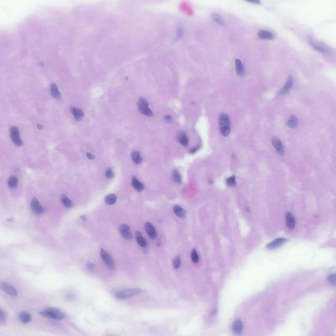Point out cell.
Returning a JSON list of instances; mask_svg holds the SVG:
<instances>
[{
  "mask_svg": "<svg viewBox=\"0 0 336 336\" xmlns=\"http://www.w3.org/2000/svg\"><path fill=\"white\" fill-rule=\"evenodd\" d=\"M219 129L223 135L226 137L229 134L230 130V123L229 117L224 113L220 114L219 117Z\"/></svg>",
  "mask_w": 336,
  "mask_h": 336,
  "instance_id": "obj_1",
  "label": "cell"
},
{
  "mask_svg": "<svg viewBox=\"0 0 336 336\" xmlns=\"http://www.w3.org/2000/svg\"><path fill=\"white\" fill-rule=\"evenodd\" d=\"M40 314L44 317L58 320H61L65 317V315L62 311L53 307L47 308L45 311L40 312Z\"/></svg>",
  "mask_w": 336,
  "mask_h": 336,
  "instance_id": "obj_2",
  "label": "cell"
},
{
  "mask_svg": "<svg viewBox=\"0 0 336 336\" xmlns=\"http://www.w3.org/2000/svg\"><path fill=\"white\" fill-rule=\"evenodd\" d=\"M138 111L143 115L148 117H153V114L149 107V103L145 98L140 97L137 102Z\"/></svg>",
  "mask_w": 336,
  "mask_h": 336,
  "instance_id": "obj_3",
  "label": "cell"
},
{
  "mask_svg": "<svg viewBox=\"0 0 336 336\" xmlns=\"http://www.w3.org/2000/svg\"><path fill=\"white\" fill-rule=\"evenodd\" d=\"M141 290L139 288L123 290L116 293V297L117 299L124 300L130 298L140 293Z\"/></svg>",
  "mask_w": 336,
  "mask_h": 336,
  "instance_id": "obj_4",
  "label": "cell"
},
{
  "mask_svg": "<svg viewBox=\"0 0 336 336\" xmlns=\"http://www.w3.org/2000/svg\"><path fill=\"white\" fill-rule=\"evenodd\" d=\"M10 135L13 142L17 146L20 147L23 145V141L20 137L19 131L18 128L14 126L10 128Z\"/></svg>",
  "mask_w": 336,
  "mask_h": 336,
  "instance_id": "obj_5",
  "label": "cell"
},
{
  "mask_svg": "<svg viewBox=\"0 0 336 336\" xmlns=\"http://www.w3.org/2000/svg\"><path fill=\"white\" fill-rule=\"evenodd\" d=\"M100 255L104 262L109 268L112 271L115 269V266L111 256L109 253L104 249L101 248L100 251Z\"/></svg>",
  "mask_w": 336,
  "mask_h": 336,
  "instance_id": "obj_6",
  "label": "cell"
},
{
  "mask_svg": "<svg viewBox=\"0 0 336 336\" xmlns=\"http://www.w3.org/2000/svg\"><path fill=\"white\" fill-rule=\"evenodd\" d=\"M0 288L10 296H16L18 295V292L15 288L5 282H1Z\"/></svg>",
  "mask_w": 336,
  "mask_h": 336,
  "instance_id": "obj_7",
  "label": "cell"
},
{
  "mask_svg": "<svg viewBox=\"0 0 336 336\" xmlns=\"http://www.w3.org/2000/svg\"><path fill=\"white\" fill-rule=\"evenodd\" d=\"M31 207L33 212L36 214H42L45 212L44 208L36 197H34L31 201Z\"/></svg>",
  "mask_w": 336,
  "mask_h": 336,
  "instance_id": "obj_8",
  "label": "cell"
},
{
  "mask_svg": "<svg viewBox=\"0 0 336 336\" xmlns=\"http://www.w3.org/2000/svg\"><path fill=\"white\" fill-rule=\"evenodd\" d=\"M287 241V239L279 238L275 239L266 245V248L270 250H274L279 247Z\"/></svg>",
  "mask_w": 336,
  "mask_h": 336,
  "instance_id": "obj_9",
  "label": "cell"
},
{
  "mask_svg": "<svg viewBox=\"0 0 336 336\" xmlns=\"http://www.w3.org/2000/svg\"><path fill=\"white\" fill-rule=\"evenodd\" d=\"M119 230L122 236L127 240H130L132 238L130 228L128 225L123 224L120 225Z\"/></svg>",
  "mask_w": 336,
  "mask_h": 336,
  "instance_id": "obj_10",
  "label": "cell"
},
{
  "mask_svg": "<svg viewBox=\"0 0 336 336\" xmlns=\"http://www.w3.org/2000/svg\"><path fill=\"white\" fill-rule=\"evenodd\" d=\"M272 142L277 152L280 155L283 156L284 155L285 151L283 145L281 141L278 137H273L272 138Z\"/></svg>",
  "mask_w": 336,
  "mask_h": 336,
  "instance_id": "obj_11",
  "label": "cell"
},
{
  "mask_svg": "<svg viewBox=\"0 0 336 336\" xmlns=\"http://www.w3.org/2000/svg\"><path fill=\"white\" fill-rule=\"evenodd\" d=\"M144 228L149 237L152 240L156 238L157 233L153 225L150 222H147L144 224Z\"/></svg>",
  "mask_w": 336,
  "mask_h": 336,
  "instance_id": "obj_12",
  "label": "cell"
},
{
  "mask_svg": "<svg viewBox=\"0 0 336 336\" xmlns=\"http://www.w3.org/2000/svg\"><path fill=\"white\" fill-rule=\"evenodd\" d=\"M285 218L286 224L287 227L290 231H293L295 228L296 224L295 218L292 214L289 212L286 213Z\"/></svg>",
  "mask_w": 336,
  "mask_h": 336,
  "instance_id": "obj_13",
  "label": "cell"
},
{
  "mask_svg": "<svg viewBox=\"0 0 336 336\" xmlns=\"http://www.w3.org/2000/svg\"><path fill=\"white\" fill-rule=\"evenodd\" d=\"M293 78L291 76H289L288 79L286 84L279 92V94L281 96L286 95L288 93L293 87Z\"/></svg>",
  "mask_w": 336,
  "mask_h": 336,
  "instance_id": "obj_14",
  "label": "cell"
},
{
  "mask_svg": "<svg viewBox=\"0 0 336 336\" xmlns=\"http://www.w3.org/2000/svg\"><path fill=\"white\" fill-rule=\"evenodd\" d=\"M71 112L73 115L75 120L77 122H80L85 116V113L81 109L73 106L70 109Z\"/></svg>",
  "mask_w": 336,
  "mask_h": 336,
  "instance_id": "obj_15",
  "label": "cell"
},
{
  "mask_svg": "<svg viewBox=\"0 0 336 336\" xmlns=\"http://www.w3.org/2000/svg\"><path fill=\"white\" fill-rule=\"evenodd\" d=\"M243 328V324L239 319H237L233 322L232 329L235 333L238 334L241 333Z\"/></svg>",
  "mask_w": 336,
  "mask_h": 336,
  "instance_id": "obj_16",
  "label": "cell"
},
{
  "mask_svg": "<svg viewBox=\"0 0 336 336\" xmlns=\"http://www.w3.org/2000/svg\"><path fill=\"white\" fill-rule=\"evenodd\" d=\"M257 35L260 39L266 40H272L274 39L275 37L272 33L266 30L259 31Z\"/></svg>",
  "mask_w": 336,
  "mask_h": 336,
  "instance_id": "obj_17",
  "label": "cell"
},
{
  "mask_svg": "<svg viewBox=\"0 0 336 336\" xmlns=\"http://www.w3.org/2000/svg\"><path fill=\"white\" fill-rule=\"evenodd\" d=\"M235 62L237 74L239 77H243L245 74V69L243 64L238 58L236 59Z\"/></svg>",
  "mask_w": 336,
  "mask_h": 336,
  "instance_id": "obj_18",
  "label": "cell"
},
{
  "mask_svg": "<svg viewBox=\"0 0 336 336\" xmlns=\"http://www.w3.org/2000/svg\"><path fill=\"white\" fill-rule=\"evenodd\" d=\"M177 140L179 143L185 147L188 146L189 141L188 137L186 134L183 132H180L177 135Z\"/></svg>",
  "mask_w": 336,
  "mask_h": 336,
  "instance_id": "obj_19",
  "label": "cell"
},
{
  "mask_svg": "<svg viewBox=\"0 0 336 336\" xmlns=\"http://www.w3.org/2000/svg\"><path fill=\"white\" fill-rule=\"evenodd\" d=\"M135 238L138 243L142 247L145 248L147 245V242L143 236L141 232L137 231L135 234Z\"/></svg>",
  "mask_w": 336,
  "mask_h": 336,
  "instance_id": "obj_20",
  "label": "cell"
},
{
  "mask_svg": "<svg viewBox=\"0 0 336 336\" xmlns=\"http://www.w3.org/2000/svg\"><path fill=\"white\" fill-rule=\"evenodd\" d=\"M50 90L51 95L54 99H58L60 98L61 93L56 84L52 83L51 84Z\"/></svg>",
  "mask_w": 336,
  "mask_h": 336,
  "instance_id": "obj_21",
  "label": "cell"
},
{
  "mask_svg": "<svg viewBox=\"0 0 336 336\" xmlns=\"http://www.w3.org/2000/svg\"><path fill=\"white\" fill-rule=\"evenodd\" d=\"M19 319L22 323L26 324L29 323L31 320L30 314L26 311H22L19 315Z\"/></svg>",
  "mask_w": 336,
  "mask_h": 336,
  "instance_id": "obj_22",
  "label": "cell"
},
{
  "mask_svg": "<svg viewBox=\"0 0 336 336\" xmlns=\"http://www.w3.org/2000/svg\"><path fill=\"white\" fill-rule=\"evenodd\" d=\"M132 185L138 192L143 191L144 189V186L142 183L138 180L136 177H133L132 180Z\"/></svg>",
  "mask_w": 336,
  "mask_h": 336,
  "instance_id": "obj_23",
  "label": "cell"
},
{
  "mask_svg": "<svg viewBox=\"0 0 336 336\" xmlns=\"http://www.w3.org/2000/svg\"><path fill=\"white\" fill-rule=\"evenodd\" d=\"M174 211L176 215L180 218H183L185 217L186 211L180 206H175L174 208Z\"/></svg>",
  "mask_w": 336,
  "mask_h": 336,
  "instance_id": "obj_24",
  "label": "cell"
},
{
  "mask_svg": "<svg viewBox=\"0 0 336 336\" xmlns=\"http://www.w3.org/2000/svg\"><path fill=\"white\" fill-rule=\"evenodd\" d=\"M298 124L297 117L294 115L291 116L287 121V124L288 126L292 129H294L296 128Z\"/></svg>",
  "mask_w": 336,
  "mask_h": 336,
  "instance_id": "obj_25",
  "label": "cell"
},
{
  "mask_svg": "<svg viewBox=\"0 0 336 336\" xmlns=\"http://www.w3.org/2000/svg\"><path fill=\"white\" fill-rule=\"evenodd\" d=\"M308 41L310 44L311 46L315 50L320 52L322 53H326L327 52V50L325 48L323 47H320V46H317L316 44H315L312 39L311 37H309L308 38Z\"/></svg>",
  "mask_w": 336,
  "mask_h": 336,
  "instance_id": "obj_26",
  "label": "cell"
},
{
  "mask_svg": "<svg viewBox=\"0 0 336 336\" xmlns=\"http://www.w3.org/2000/svg\"><path fill=\"white\" fill-rule=\"evenodd\" d=\"M61 202L66 207L67 209H70L73 206V204L72 201L64 195H62L61 196Z\"/></svg>",
  "mask_w": 336,
  "mask_h": 336,
  "instance_id": "obj_27",
  "label": "cell"
},
{
  "mask_svg": "<svg viewBox=\"0 0 336 336\" xmlns=\"http://www.w3.org/2000/svg\"><path fill=\"white\" fill-rule=\"evenodd\" d=\"M18 179L16 177L12 175L10 177L8 180V185L10 188L15 189L18 185Z\"/></svg>",
  "mask_w": 336,
  "mask_h": 336,
  "instance_id": "obj_28",
  "label": "cell"
},
{
  "mask_svg": "<svg viewBox=\"0 0 336 336\" xmlns=\"http://www.w3.org/2000/svg\"><path fill=\"white\" fill-rule=\"evenodd\" d=\"M117 200V197L114 194H110L106 197L105 202L109 205H112L115 204Z\"/></svg>",
  "mask_w": 336,
  "mask_h": 336,
  "instance_id": "obj_29",
  "label": "cell"
},
{
  "mask_svg": "<svg viewBox=\"0 0 336 336\" xmlns=\"http://www.w3.org/2000/svg\"><path fill=\"white\" fill-rule=\"evenodd\" d=\"M131 157L133 162L136 164H140L142 161V159L140 155V153L138 151L133 152L132 154Z\"/></svg>",
  "mask_w": 336,
  "mask_h": 336,
  "instance_id": "obj_30",
  "label": "cell"
},
{
  "mask_svg": "<svg viewBox=\"0 0 336 336\" xmlns=\"http://www.w3.org/2000/svg\"><path fill=\"white\" fill-rule=\"evenodd\" d=\"M172 177L174 181L177 184H181L182 183L181 176L179 171L177 169H174L172 172Z\"/></svg>",
  "mask_w": 336,
  "mask_h": 336,
  "instance_id": "obj_31",
  "label": "cell"
},
{
  "mask_svg": "<svg viewBox=\"0 0 336 336\" xmlns=\"http://www.w3.org/2000/svg\"><path fill=\"white\" fill-rule=\"evenodd\" d=\"M211 16H212L213 19L219 25L221 26L224 25V21L222 17L219 14L217 13L213 12L212 13Z\"/></svg>",
  "mask_w": 336,
  "mask_h": 336,
  "instance_id": "obj_32",
  "label": "cell"
},
{
  "mask_svg": "<svg viewBox=\"0 0 336 336\" xmlns=\"http://www.w3.org/2000/svg\"><path fill=\"white\" fill-rule=\"evenodd\" d=\"M191 256L192 260L193 263H197L199 262V256L195 248H194L192 249L191 252Z\"/></svg>",
  "mask_w": 336,
  "mask_h": 336,
  "instance_id": "obj_33",
  "label": "cell"
},
{
  "mask_svg": "<svg viewBox=\"0 0 336 336\" xmlns=\"http://www.w3.org/2000/svg\"><path fill=\"white\" fill-rule=\"evenodd\" d=\"M181 263V259L179 255L176 256L174 257L173 260V266L175 269H178L180 266Z\"/></svg>",
  "mask_w": 336,
  "mask_h": 336,
  "instance_id": "obj_34",
  "label": "cell"
},
{
  "mask_svg": "<svg viewBox=\"0 0 336 336\" xmlns=\"http://www.w3.org/2000/svg\"><path fill=\"white\" fill-rule=\"evenodd\" d=\"M226 183L227 186H228L233 187L235 186L236 184V181H235V177L233 176L227 178L226 180Z\"/></svg>",
  "mask_w": 336,
  "mask_h": 336,
  "instance_id": "obj_35",
  "label": "cell"
},
{
  "mask_svg": "<svg viewBox=\"0 0 336 336\" xmlns=\"http://www.w3.org/2000/svg\"><path fill=\"white\" fill-rule=\"evenodd\" d=\"M328 281L331 285L335 286L336 285V275L335 273H333L328 275L327 277Z\"/></svg>",
  "mask_w": 336,
  "mask_h": 336,
  "instance_id": "obj_36",
  "label": "cell"
},
{
  "mask_svg": "<svg viewBox=\"0 0 336 336\" xmlns=\"http://www.w3.org/2000/svg\"><path fill=\"white\" fill-rule=\"evenodd\" d=\"M106 177L109 179H112L114 177L115 174L110 168L107 169L106 173Z\"/></svg>",
  "mask_w": 336,
  "mask_h": 336,
  "instance_id": "obj_37",
  "label": "cell"
},
{
  "mask_svg": "<svg viewBox=\"0 0 336 336\" xmlns=\"http://www.w3.org/2000/svg\"><path fill=\"white\" fill-rule=\"evenodd\" d=\"M95 266V265L91 262L88 263L87 265H86V267H87V268L90 271H93V270L94 269Z\"/></svg>",
  "mask_w": 336,
  "mask_h": 336,
  "instance_id": "obj_38",
  "label": "cell"
},
{
  "mask_svg": "<svg viewBox=\"0 0 336 336\" xmlns=\"http://www.w3.org/2000/svg\"><path fill=\"white\" fill-rule=\"evenodd\" d=\"M6 316L4 312L1 310L0 311V320L1 322H4L5 320Z\"/></svg>",
  "mask_w": 336,
  "mask_h": 336,
  "instance_id": "obj_39",
  "label": "cell"
},
{
  "mask_svg": "<svg viewBox=\"0 0 336 336\" xmlns=\"http://www.w3.org/2000/svg\"><path fill=\"white\" fill-rule=\"evenodd\" d=\"M247 1L256 4H259L261 3V1L259 0H249Z\"/></svg>",
  "mask_w": 336,
  "mask_h": 336,
  "instance_id": "obj_40",
  "label": "cell"
},
{
  "mask_svg": "<svg viewBox=\"0 0 336 336\" xmlns=\"http://www.w3.org/2000/svg\"><path fill=\"white\" fill-rule=\"evenodd\" d=\"M86 156H87L88 158L89 159V160H93L95 158V157L94 155H93L91 153H89V152H87V153H86Z\"/></svg>",
  "mask_w": 336,
  "mask_h": 336,
  "instance_id": "obj_41",
  "label": "cell"
},
{
  "mask_svg": "<svg viewBox=\"0 0 336 336\" xmlns=\"http://www.w3.org/2000/svg\"><path fill=\"white\" fill-rule=\"evenodd\" d=\"M199 147H195V148H194L190 150V153H191L192 154H193L194 153H195V152H196L197 150H199Z\"/></svg>",
  "mask_w": 336,
  "mask_h": 336,
  "instance_id": "obj_42",
  "label": "cell"
},
{
  "mask_svg": "<svg viewBox=\"0 0 336 336\" xmlns=\"http://www.w3.org/2000/svg\"><path fill=\"white\" fill-rule=\"evenodd\" d=\"M165 119L166 120V121H167V122H168V123L171 122V120L172 119L171 117L169 115L166 116L165 117Z\"/></svg>",
  "mask_w": 336,
  "mask_h": 336,
  "instance_id": "obj_43",
  "label": "cell"
},
{
  "mask_svg": "<svg viewBox=\"0 0 336 336\" xmlns=\"http://www.w3.org/2000/svg\"><path fill=\"white\" fill-rule=\"evenodd\" d=\"M37 127L38 129L41 130L43 129V126L42 125L40 124H38L37 125Z\"/></svg>",
  "mask_w": 336,
  "mask_h": 336,
  "instance_id": "obj_44",
  "label": "cell"
},
{
  "mask_svg": "<svg viewBox=\"0 0 336 336\" xmlns=\"http://www.w3.org/2000/svg\"><path fill=\"white\" fill-rule=\"evenodd\" d=\"M74 297L75 296L73 294H70V295H68L67 296V298L70 299H73Z\"/></svg>",
  "mask_w": 336,
  "mask_h": 336,
  "instance_id": "obj_45",
  "label": "cell"
},
{
  "mask_svg": "<svg viewBox=\"0 0 336 336\" xmlns=\"http://www.w3.org/2000/svg\"><path fill=\"white\" fill-rule=\"evenodd\" d=\"M81 219L85 221H86L87 220V218L85 216H82L81 217Z\"/></svg>",
  "mask_w": 336,
  "mask_h": 336,
  "instance_id": "obj_46",
  "label": "cell"
},
{
  "mask_svg": "<svg viewBox=\"0 0 336 336\" xmlns=\"http://www.w3.org/2000/svg\"><path fill=\"white\" fill-rule=\"evenodd\" d=\"M162 244V242L160 240H159L157 243L158 246H160Z\"/></svg>",
  "mask_w": 336,
  "mask_h": 336,
  "instance_id": "obj_47",
  "label": "cell"
},
{
  "mask_svg": "<svg viewBox=\"0 0 336 336\" xmlns=\"http://www.w3.org/2000/svg\"><path fill=\"white\" fill-rule=\"evenodd\" d=\"M210 184H212V183H213V182L212 180H210Z\"/></svg>",
  "mask_w": 336,
  "mask_h": 336,
  "instance_id": "obj_48",
  "label": "cell"
}]
</instances>
